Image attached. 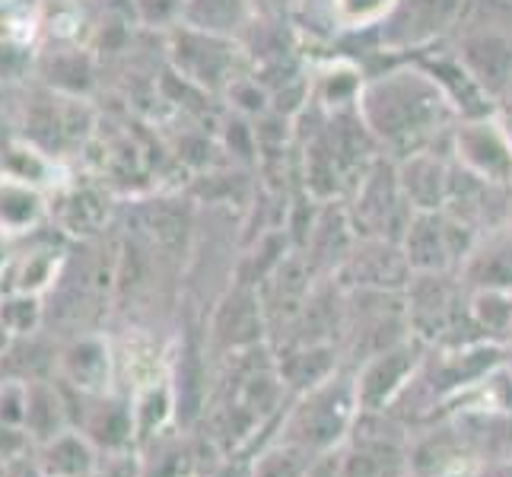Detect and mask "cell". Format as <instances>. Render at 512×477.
<instances>
[{"mask_svg":"<svg viewBox=\"0 0 512 477\" xmlns=\"http://www.w3.org/2000/svg\"><path fill=\"white\" fill-rule=\"evenodd\" d=\"M42 217H45V201L39 188L7 175L0 182V233L4 236L29 233L32 226H39Z\"/></svg>","mask_w":512,"mask_h":477,"instance_id":"6da1fadb","label":"cell"},{"mask_svg":"<svg viewBox=\"0 0 512 477\" xmlns=\"http://www.w3.org/2000/svg\"><path fill=\"white\" fill-rule=\"evenodd\" d=\"M64 401L58 395V388L39 379L29 382V408H26V433L35 439H55L64 433Z\"/></svg>","mask_w":512,"mask_h":477,"instance_id":"7a4b0ae2","label":"cell"},{"mask_svg":"<svg viewBox=\"0 0 512 477\" xmlns=\"http://www.w3.org/2000/svg\"><path fill=\"white\" fill-rule=\"evenodd\" d=\"M93 465V449L77 433H61L45 443L42 471L48 477H86L93 471Z\"/></svg>","mask_w":512,"mask_h":477,"instance_id":"3957f363","label":"cell"},{"mask_svg":"<svg viewBox=\"0 0 512 477\" xmlns=\"http://www.w3.org/2000/svg\"><path fill=\"white\" fill-rule=\"evenodd\" d=\"M64 376L74 382L83 392H99L109 379V350H105L99 341H77L64 353Z\"/></svg>","mask_w":512,"mask_h":477,"instance_id":"277c9868","label":"cell"},{"mask_svg":"<svg viewBox=\"0 0 512 477\" xmlns=\"http://www.w3.org/2000/svg\"><path fill=\"white\" fill-rule=\"evenodd\" d=\"M42 322V303L39 293H10L0 296V325H4L13 338H26Z\"/></svg>","mask_w":512,"mask_h":477,"instance_id":"5b68a950","label":"cell"},{"mask_svg":"<svg viewBox=\"0 0 512 477\" xmlns=\"http://www.w3.org/2000/svg\"><path fill=\"white\" fill-rule=\"evenodd\" d=\"M26 408H29V382L20 379L0 382V423L26 427Z\"/></svg>","mask_w":512,"mask_h":477,"instance_id":"8992f818","label":"cell"},{"mask_svg":"<svg viewBox=\"0 0 512 477\" xmlns=\"http://www.w3.org/2000/svg\"><path fill=\"white\" fill-rule=\"evenodd\" d=\"M306 449H299V446H287V449H280L274 455H264V462L258 465L255 477H306L309 474V465L306 462H293L296 455H303Z\"/></svg>","mask_w":512,"mask_h":477,"instance_id":"52a82bcc","label":"cell"},{"mask_svg":"<svg viewBox=\"0 0 512 477\" xmlns=\"http://www.w3.org/2000/svg\"><path fill=\"white\" fill-rule=\"evenodd\" d=\"M29 446V433H23L13 423H0V462H16Z\"/></svg>","mask_w":512,"mask_h":477,"instance_id":"ba28073f","label":"cell"},{"mask_svg":"<svg viewBox=\"0 0 512 477\" xmlns=\"http://www.w3.org/2000/svg\"><path fill=\"white\" fill-rule=\"evenodd\" d=\"M10 338H13V334L4 328V325H0V353H4L7 350V344H10Z\"/></svg>","mask_w":512,"mask_h":477,"instance_id":"9c48e42d","label":"cell"},{"mask_svg":"<svg viewBox=\"0 0 512 477\" xmlns=\"http://www.w3.org/2000/svg\"><path fill=\"white\" fill-rule=\"evenodd\" d=\"M7 179V172H4V163H0V182H4Z\"/></svg>","mask_w":512,"mask_h":477,"instance_id":"30bf717a","label":"cell"}]
</instances>
